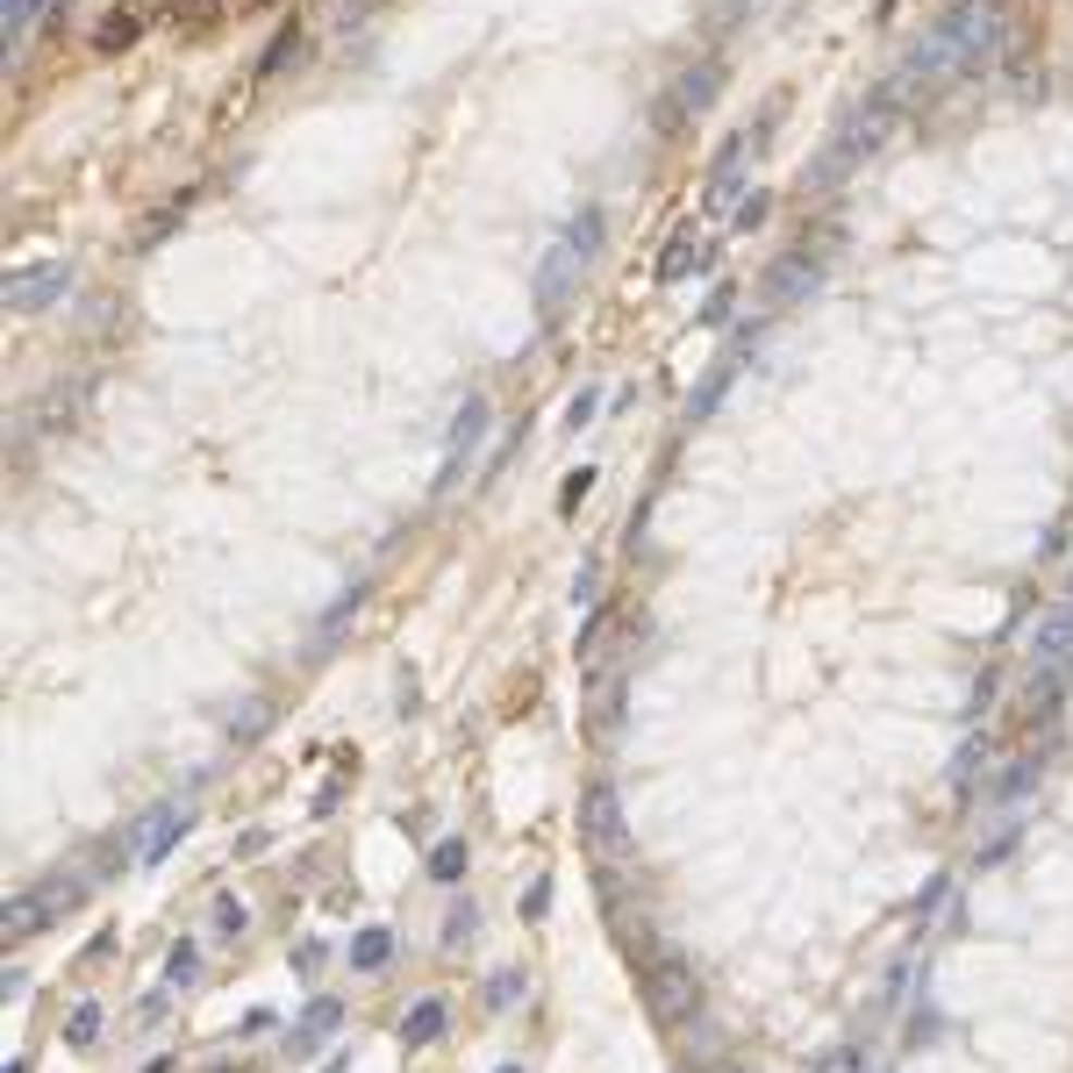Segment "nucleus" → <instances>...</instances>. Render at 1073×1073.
Instances as JSON below:
<instances>
[{
	"instance_id": "23",
	"label": "nucleus",
	"mask_w": 1073,
	"mask_h": 1073,
	"mask_svg": "<svg viewBox=\"0 0 1073 1073\" xmlns=\"http://www.w3.org/2000/svg\"><path fill=\"white\" fill-rule=\"evenodd\" d=\"M394 959V931H358V945H351V966L358 973H379Z\"/></svg>"
},
{
	"instance_id": "22",
	"label": "nucleus",
	"mask_w": 1073,
	"mask_h": 1073,
	"mask_svg": "<svg viewBox=\"0 0 1073 1073\" xmlns=\"http://www.w3.org/2000/svg\"><path fill=\"white\" fill-rule=\"evenodd\" d=\"M429 881H437V887H459L465 881V837H444L437 852H429Z\"/></svg>"
},
{
	"instance_id": "16",
	"label": "nucleus",
	"mask_w": 1073,
	"mask_h": 1073,
	"mask_svg": "<svg viewBox=\"0 0 1073 1073\" xmlns=\"http://www.w3.org/2000/svg\"><path fill=\"white\" fill-rule=\"evenodd\" d=\"M187 809H179V801H158L151 816H144V837H137V859H165L172 852V837H187Z\"/></svg>"
},
{
	"instance_id": "18",
	"label": "nucleus",
	"mask_w": 1073,
	"mask_h": 1073,
	"mask_svg": "<svg viewBox=\"0 0 1073 1073\" xmlns=\"http://www.w3.org/2000/svg\"><path fill=\"white\" fill-rule=\"evenodd\" d=\"M687 273H709V244H701L695 229H673V244H665V258H659V279L673 287V279H687Z\"/></svg>"
},
{
	"instance_id": "25",
	"label": "nucleus",
	"mask_w": 1073,
	"mask_h": 1073,
	"mask_svg": "<svg viewBox=\"0 0 1073 1073\" xmlns=\"http://www.w3.org/2000/svg\"><path fill=\"white\" fill-rule=\"evenodd\" d=\"M101 1002H79V1009H72V1016H65V1045H72V1052H86V1045H93V1038H101Z\"/></svg>"
},
{
	"instance_id": "13",
	"label": "nucleus",
	"mask_w": 1073,
	"mask_h": 1073,
	"mask_svg": "<svg viewBox=\"0 0 1073 1073\" xmlns=\"http://www.w3.org/2000/svg\"><path fill=\"white\" fill-rule=\"evenodd\" d=\"M751 129H737L723 151H715V165H709V187H701V208H731L737 201V179H745V158H751Z\"/></svg>"
},
{
	"instance_id": "4",
	"label": "nucleus",
	"mask_w": 1073,
	"mask_h": 1073,
	"mask_svg": "<svg viewBox=\"0 0 1073 1073\" xmlns=\"http://www.w3.org/2000/svg\"><path fill=\"white\" fill-rule=\"evenodd\" d=\"M487 429H495V409H487V394H465L459 415H451V437H444V459H437V479H429V495L451 501L465 487V473H473L479 444H487Z\"/></svg>"
},
{
	"instance_id": "11",
	"label": "nucleus",
	"mask_w": 1073,
	"mask_h": 1073,
	"mask_svg": "<svg viewBox=\"0 0 1073 1073\" xmlns=\"http://www.w3.org/2000/svg\"><path fill=\"white\" fill-rule=\"evenodd\" d=\"M823 265H831V251H809V237L795 244V251L773 265V279H766V301L773 308H795L801 294H816L823 287Z\"/></svg>"
},
{
	"instance_id": "8",
	"label": "nucleus",
	"mask_w": 1073,
	"mask_h": 1073,
	"mask_svg": "<svg viewBox=\"0 0 1073 1073\" xmlns=\"http://www.w3.org/2000/svg\"><path fill=\"white\" fill-rule=\"evenodd\" d=\"M579 837H587V852L595 859H631V831H623V795H615L609 781H595L587 795H579Z\"/></svg>"
},
{
	"instance_id": "12",
	"label": "nucleus",
	"mask_w": 1073,
	"mask_h": 1073,
	"mask_svg": "<svg viewBox=\"0 0 1073 1073\" xmlns=\"http://www.w3.org/2000/svg\"><path fill=\"white\" fill-rule=\"evenodd\" d=\"M1031 665H1059V673L1073 665V601H1059L1031 623Z\"/></svg>"
},
{
	"instance_id": "28",
	"label": "nucleus",
	"mask_w": 1073,
	"mask_h": 1073,
	"mask_svg": "<svg viewBox=\"0 0 1073 1073\" xmlns=\"http://www.w3.org/2000/svg\"><path fill=\"white\" fill-rule=\"evenodd\" d=\"M595 409H601V394H595V387H579L573 401H565V429H587V423H595Z\"/></svg>"
},
{
	"instance_id": "1",
	"label": "nucleus",
	"mask_w": 1073,
	"mask_h": 1073,
	"mask_svg": "<svg viewBox=\"0 0 1073 1073\" xmlns=\"http://www.w3.org/2000/svg\"><path fill=\"white\" fill-rule=\"evenodd\" d=\"M895 108H902V101H895L887 86H873L866 101H859L852 115L837 122V129H831V151L816 158V187H837V179H852V172L866 165L873 151H881V137H887V122H895Z\"/></svg>"
},
{
	"instance_id": "21",
	"label": "nucleus",
	"mask_w": 1073,
	"mask_h": 1073,
	"mask_svg": "<svg viewBox=\"0 0 1073 1073\" xmlns=\"http://www.w3.org/2000/svg\"><path fill=\"white\" fill-rule=\"evenodd\" d=\"M337 1023H344V1002H337V995H323V1002H308V1016H301V1031H294V1045L308 1052V1045H315V1038H329Z\"/></svg>"
},
{
	"instance_id": "2",
	"label": "nucleus",
	"mask_w": 1073,
	"mask_h": 1073,
	"mask_svg": "<svg viewBox=\"0 0 1073 1073\" xmlns=\"http://www.w3.org/2000/svg\"><path fill=\"white\" fill-rule=\"evenodd\" d=\"M937 29L952 36L959 79H988V72L1002 65V51H1009V15H1002V0H952V8L937 15Z\"/></svg>"
},
{
	"instance_id": "26",
	"label": "nucleus",
	"mask_w": 1073,
	"mask_h": 1073,
	"mask_svg": "<svg viewBox=\"0 0 1073 1073\" xmlns=\"http://www.w3.org/2000/svg\"><path fill=\"white\" fill-rule=\"evenodd\" d=\"M294 51H301V29H294V22H287V29H279V36H273V43H265V58H258V72H251V79H273V72H279V65H287V58H294Z\"/></svg>"
},
{
	"instance_id": "30",
	"label": "nucleus",
	"mask_w": 1073,
	"mask_h": 1073,
	"mask_svg": "<svg viewBox=\"0 0 1073 1073\" xmlns=\"http://www.w3.org/2000/svg\"><path fill=\"white\" fill-rule=\"evenodd\" d=\"M816 1073H866V1052H859V1045H837V1052L823 1059Z\"/></svg>"
},
{
	"instance_id": "33",
	"label": "nucleus",
	"mask_w": 1073,
	"mask_h": 1073,
	"mask_svg": "<svg viewBox=\"0 0 1073 1073\" xmlns=\"http://www.w3.org/2000/svg\"><path fill=\"white\" fill-rule=\"evenodd\" d=\"M766 194H751V201H737V229H759V222H766Z\"/></svg>"
},
{
	"instance_id": "6",
	"label": "nucleus",
	"mask_w": 1073,
	"mask_h": 1073,
	"mask_svg": "<svg viewBox=\"0 0 1073 1073\" xmlns=\"http://www.w3.org/2000/svg\"><path fill=\"white\" fill-rule=\"evenodd\" d=\"M79 895H86V881H79V873H58L51 887H22L15 902L0 909V937H8V945H29V937L43 931V923H51L58 909H72Z\"/></svg>"
},
{
	"instance_id": "24",
	"label": "nucleus",
	"mask_w": 1073,
	"mask_h": 1073,
	"mask_svg": "<svg viewBox=\"0 0 1073 1073\" xmlns=\"http://www.w3.org/2000/svg\"><path fill=\"white\" fill-rule=\"evenodd\" d=\"M565 237H573V251L587 258V265H595V251H601V208L587 201V208H579L573 222H565Z\"/></svg>"
},
{
	"instance_id": "27",
	"label": "nucleus",
	"mask_w": 1073,
	"mask_h": 1073,
	"mask_svg": "<svg viewBox=\"0 0 1073 1073\" xmlns=\"http://www.w3.org/2000/svg\"><path fill=\"white\" fill-rule=\"evenodd\" d=\"M244 923H251V916H244L237 895H215V931H222V937H244Z\"/></svg>"
},
{
	"instance_id": "35",
	"label": "nucleus",
	"mask_w": 1073,
	"mask_h": 1073,
	"mask_svg": "<svg viewBox=\"0 0 1073 1073\" xmlns=\"http://www.w3.org/2000/svg\"><path fill=\"white\" fill-rule=\"evenodd\" d=\"M487 1002H495V1009L515 1002V973H495V995H487Z\"/></svg>"
},
{
	"instance_id": "7",
	"label": "nucleus",
	"mask_w": 1073,
	"mask_h": 1073,
	"mask_svg": "<svg viewBox=\"0 0 1073 1073\" xmlns=\"http://www.w3.org/2000/svg\"><path fill=\"white\" fill-rule=\"evenodd\" d=\"M65 294H72V258H43V265H15L0 301H8V315H51V308H65Z\"/></svg>"
},
{
	"instance_id": "31",
	"label": "nucleus",
	"mask_w": 1073,
	"mask_h": 1073,
	"mask_svg": "<svg viewBox=\"0 0 1073 1073\" xmlns=\"http://www.w3.org/2000/svg\"><path fill=\"white\" fill-rule=\"evenodd\" d=\"M194 966H201V952H194V945H179V952L165 959V973H172V988H187L194 981Z\"/></svg>"
},
{
	"instance_id": "29",
	"label": "nucleus",
	"mask_w": 1073,
	"mask_h": 1073,
	"mask_svg": "<svg viewBox=\"0 0 1073 1073\" xmlns=\"http://www.w3.org/2000/svg\"><path fill=\"white\" fill-rule=\"evenodd\" d=\"M731 308H737V287H715L709 308H701V329H723V323H731Z\"/></svg>"
},
{
	"instance_id": "20",
	"label": "nucleus",
	"mask_w": 1073,
	"mask_h": 1073,
	"mask_svg": "<svg viewBox=\"0 0 1073 1073\" xmlns=\"http://www.w3.org/2000/svg\"><path fill=\"white\" fill-rule=\"evenodd\" d=\"M187 208H194V194H179V201H165V208H158V215H151V222L137 229V251H158V244H165L172 229L187 222Z\"/></svg>"
},
{
	"instance_id": "10",
	"label": "nucleus",
	"mask_w": 1073,
	"mask_h": 1073,
	"mask_svg": "<svg viewBox=\"0 0 1073 1073\" xmlns=\"http://www.w3.org/2000/svg\"><path fill=\"white\" fill-rule=\"evenodd\" d=\"M751 344H759V329H737V337L723 344V358H715V365H709V379H701V387H695V401H687V423H709V415L723 409V394H731V379L745 373Z\"/></svg>"
},
{
	"instance_id": "37",
	"label": "nucleus",
	"mask_w": 1073,
	"mask_h": 1073,
	"mask_svg": "<svg viewBox=\"0 0 1073 1073\" xmlns=\"http://www.w3.org/2000/svg\"><path fill=\"white\" fill-rule=\"evenodd\" d=\"M258 8H265V0H258Z\"/></svg>"
},
{
	"instance_id": "32",
	"label": "nucleus",
	"mask_w": 1073,
	"mask_h": 1073,
	"mask_svg": "<svg viewBox=\"0 0 1073 1073\" xmlns=\"http://www.w3.org/2000/svg\"><path fill=\"white\" fill-rule=\"evenodd\" d=\"M587 487H595V473L579 465V473H565V487H559V509H579L587 501Z\"/></svg>"
},
{
	"instance_id": "15",
	"label": "nucleus",
	"mask_w": 1073,
	"mask_h": 1073,
	"mask_svg": "<svg viewBox=\"0 0 1073 1073\" xmlns=\"http://www.w3.org/2000/svg\"><path fill=\"white\" fill-rule=\"evenodd\" d=\"M137 36H144V0H115V8L101 15V29H93V51L115 58V51H129Z\"/></svg>"
},
{
	"instance_id": "36",
	"label": "nucleus",
	"mask_w": 1073,
	"mask_h": 1073,
	"mask_svg": "<svg viewBox=\"0 0 1073 1073\" xmlns=\"http://www.w3.org/2000/svg\"><path fill=\"white\" fill-rule=\"evenodd\" d=\"M501 1073H523V1066H501Z\"/></svg>"
},
{
	"instance_id": "14",
	"label": "nucleus",
	"mask_w": 1073,
	"mask_h": 1073,
	"mask_svg": "<svg viewBox=\"0 0 1073 1073\" xmlns=\"http://www.w3.org/2000/svg\"><path fill=\"white\" fill-rule=\"evenodd\" d=\"M709 101H715V65H687V72H681V86H673V101L659 108V122H665V129H681V122H687V115H701Z\"/></svg>"
},
{
	"instance_id": "9",
	"label": "nucleus",
	"mask_w": 1073,
	"mask_h": 1073,
	"mask_svg": "<svg viewBox=\"0 0 1073 1073\" xmlns=\"http://www.w3.org/2000/svg\"><path fill=\"white\" fill-rule=\"evenodd\" d=\"M645 995H651V1016L659 1023H681L687 1009H695V966H687L681 952H659L645 973Z\"/></svg>"
},
{
	"instance_id": "17",
	"label": "nucleus",
	"mask_w": 1073,
	"mask_h": 1073,
	"mask_svg": "<svg viewBox=\"0 0 1073 1073\" xmlns=\"http://www.w3.org/2000/svg\"><path fill=\"white\" fill-rule=\"evenodd\" d=\"M43 15H58V0H0V51H22Z\"/></svg>"
},
{
	"instance_id": "19",
	"label": "nucleus",
	"mask_w": 1073,
	"mask_h": 1073,
	"mask_svg": "<svg viewBox=\"0 0 1073 1073\" xmlns=\"http://www.w3.org/2000/svg\"><path fill=\"white\" fill-rule=\"evenodd\" d=\"M437 1038H444V1002H415L401 1016V1045L415 1052V1045H437Z\"/></svg>"
},
{
	"instance_id": "34",
	"label": "nucleus",
	"mask_w": 1073,
	"mask_h": 1073,
	"mask_svg": "<svg viewBox=\"0 0 1073 1073\" xmlns=\"http://www.w3.org/2000/svg\"><path fill=\"white\" fill-rule=\"evenodd\" d=\"M473 937V909H451V923H444V945H465Z\"/></svg>"
},
{
	"instance_id": "5",
	"label": "nucleus",
	"mask_w": 1073,
	"mask_h": 1073,
	"mask_svg": "<svg viewBox=\"0 0 1073 1073\" xmlns=\"http://www.w3.org/2000/svg\"><path fill=\"white\" fill-rule=\"evenodd\" d=\"M579 273H587V258H579V251H573V237L559 229V237L545 244V258H537V279H529V294H537V323H545V329H559V323H565Z\"/></svg>"
},
{
	"instance_id": "3",
	"label": "nucleus",
	"mask_w": 1073,
	"mask_h": 1073,
	"mask_svg": "<svg viewBox=\"0 0 1073 1073\" xmlns=\"http://www.w3.org/2000/svg\"><path fill=\"white\" fill-rule=\"evenodd\" d=\"M952 79H959V51H952V36L931 22V29H923L902 58H895V72H887V93H895V101H923V93H945Z\"/></svg>"
}]
</instances>
